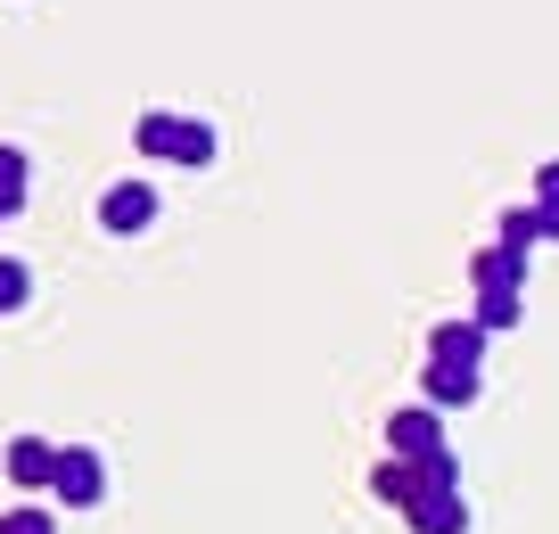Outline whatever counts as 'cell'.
Listing matches in <instances>:
<instances>
[{
    "label": "cell",
    "mask_w": 559,
    "mask_h": 534,
    "mask_svg": "<svg viewBox=\"0 0 559 534\" xmlns=\"http://www.w3.org/2000/svg\"><path fill=\"white\" fill-rule=\"evenodd\" d=\"M132 149H140V156H165V165L206 173L214 156H223V132H214L206 116H174V107H148V116L132 123Z\"/></svg>",
    "instance_id": "obj_1"
},
{
    "label": "cell",
    "mask_w": 559,
    "mask_h": 534,
    "mask_svg": "<svg viewBox=\"0 0 559 534\" xmlns=\"http://www.w3.org/2000/svg\"><path fill=\"white\" fill-rule=\"evenodd\" d=\"M157 214H165L157 181H116V190L99 198V230H116V239H140V230H157Z\"/></svg>",
    "instance_id": "obj_2"
},
{
    "label": "cell",
    "mask_w": 559,
    "mask_h": 534,
    "mask_svg": "<svg viewBox=\"0 0 559 534\" xmlns=\"http://www.w3.org/2000/svg\"><path fill=\"white\" fill-rule=\"evenodd\" d=\"M50 494L67 501V510H91V501L107 494V461L91 444H58V468H50Z\"/></svg>",
    "instance_id": "obj_3"
},
{
    "label": "cell",
    "mask_w": 559,
    "mask_h": 534,
    "mask_svg": "<svg viewBox=\"0 0 559 534\" xmlns=\"http://www.w3.org/2000/svg\"><path fill=\"white\" fill-rule=\"evenodd\" d=\"M386 444H395V461H428V452H444V419L428 403H412V412L386 419Z\"/></svg>",
    "instance_id": "obj_4"
},
{
    "label": "cell",
    "mask_w": 559,
    "mask_h": 534,
    "mask_svg": "<svg viewBox=\"0 0 559 534\" xmlns=\"http://www.w3.org/2000/svg\"><path fill=\"white\" fill-rule=\"evenodd\" d=\"M477 387H486V370H461V363H428V370H419L428 412H461V403H477Z\"/></svg>",
    "instance_id": "obj_5"
},
{
    "label": "cell",
    "mask_w": 559,
    "mask_h": 534,
    "mask_svg": "<svg viewBox=\"0 0 559 534\" xmlns=\"http://www.w3.org/2000/svg\"><path fill=\"white\" fill-rule=\"evenodd\" d=\"M428 363L486 370V329H477V321H437V329H428Z\"/></svg>",
    "instance_id": "obj_6"
},
{
    "label": "cell",
    "mask_w": 559,
    "mask_h": 534,
    "mask_svg": "<svg viewBox=\"0 0 559 534\" xmlns=\"http://www.w3.org/2000/svg\"><path fill=\"white\" fill-rule=\"evenodd\" d=\"M403 518H412V534H469V501L461 494H412Z\"/></svg>",
    "instance_id": "obj_7"
},
{
    "label": "cell",
    "mask_w": 559,
    "mask_h": 534,
    "mask_svg": "<svg viewBox=\"0 0 559 534\" xmlns=\"http://www.w3.org/2000/svg\"><path fill=\"white\" fill-rule=\"evenodd\" d=\"M526 272H535V263H526V247H502V239L469 256V280H477V288H526Z\"/></svg>",
    "instance_id": "obj_8"
},
{
    "label": "cell",
    "mask_w": 559,
    "mask_h": 534,
    "mask_svg": "<svg viewBox=\"0 0 559 534\" xmlns=\"http://www.w3.org/2000/svg\"><path fill=\"white\" fill-rule=\"evenodd\" d=\"M50 468H58L50 436H17V444H9V477H17V485H50Z\"/></svg>",
    "instance_id": "obj_9"
},
{
    "label": "cell",
    "mask_w": 559,
    "mask_h": 534,
    "mask_svg": "<svg viewBox=\"0 0 559 534\" xmlns=\"http://www.w3.org/2000/svg\"><path fill=\"white\" fill-rule=\"evenodd\" d=\"M519 312H526V296H519V288H477V312H469V321L493 337V329H519Z\"/></svg>",
    "instance_id": "obj_10"
},
{
    "label": "cell",
    "mask_w": 559,
    "mask_h": 534,
    "mask_svg": "<svg viewBox=\"0 0 559 534\" xmlns=\"http://www.w3.org/2000/svg\"><path fill=\"white\" fill-rule=\"evenodd\" d=\"M25 190H34V165H25V149H0V223L25 206Z\"/></svg>",
    "instance_id": "obj_11"
},
{
    "label": "cell",
    "mask_w": 559,
    "mask_h": 534,
    "mask_svg": "<svg viewBox=\"0 0 559 534\" xmlns=\"http://www.w3.org/2000/svg\"><path fill=\"white\" fill-rule=\"evenodd\" d=\"M370 494H379V501H395V510H403V501L419 494V468H412V461H395V452H386V461L370 468Z\"/></svg>",
    "instance_id": "obj_12"
},
{
    "label": "cell",
    "mask_w": 559,
    "mask_h": 534,
    "mask_svg": "<svg viewBox=\"0 0 559 534\" xmlns=\"http://www.w3.org/2000/svg\"><path fill=\"white\" fill-rule=\"evenodd\" d=\"M25 296H34V272H25L17 256H0V312H17Z\"/></svg>",
    "instance_id": "obj_13"
},
{
    "label": "cell",
    "mask_w": 559,
    "mask_h": 534,
    "mask_svg": "<svg viewBox=\"0 0 559 534\" xmlns=\"http://www.w3.org/2000/svg\"><path fill=\"white\" fill-rule=\"evenodd\" d=\"M535 239H543L535 206H510V214H502V247H535Z\"/></svg>",
    "instance_id": "obj_14"
},
{
    "label": "cell",
    "mask_w": 559,
    "mask_h": 534,
    "mask_svg": "<svg viewBox=\"0 0 559 534\" xmlns=\"http://www.w3.org/2000/svg\"><path fill=\"white\" fill-rule=\"evenodd\" d=\"M0 534H58V518L50 510H9V518H0Z\"/></svg>",
    "instance_id": "obj_15"
},
{
    "label": "cell",
    "mask_w": 559,
    "mask_h": 534,
    "mask_svg": "<svg viewBox=\"0 0 559 534\" xmlns=\"http://www.w3.org/2000/svg\"><path fill=\"white\" fill-rule=\"evenodd\" d=\"M535 206H559V165H543V173H535Z\"/></svg>",
    "instance_id": "obj_16"
},
{
    "label": "cell",
    "mask_w": 559,
    "mask_h": 534,
    "mask_svg": "<svg viewBox=\"0 0 559 534\" xmlns=\"http://www.w3.org/2000/svg\"><path fill=\"white\" fill-rule=\"evenodd\" d=\"M535 223H543V239H559V206H535Z\"/></svg>",
    "instance_id": "obj_17"
}]
</instances>
